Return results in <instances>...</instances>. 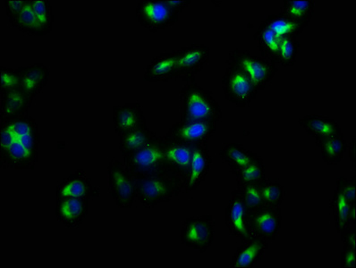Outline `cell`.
Returning a JSON list of instances; mask_svg holds the SVG:
<instances>
[{
	"mask_svg": "<svg viewBox=\"0 0 356 268\" xmlns=\"http://www.w3.org/2000/svg\"><path fill=\"white\" fill-rule=\"evenodd\" d=\"M136 17L145 29L156 33L173 27L179 15L171 10L165 0H140L136 8Z\"/></svg>",
	"mask_w": 356,
	"mask_h": 268,
	"instance_id": "cell-7",
	"label": "cell"
},
{
	"mask_svg": "<svg viewBox=\"0 0 356 268\" xmlns=\"http://www.w3.org/2000/svg\"><path fill=\"white\" fill-rule=\"evenodd\" d=\"M26 1L27 0H5L6 14H7L9 23L12 26H15V22L26 6Z\"/></svg>",
	"mask_w": 356,
	"mask_h": 268,
	"instance_id": "cell-39",
	"label": "cell"
},
{
	"mask_svg": "<svg viewBox=\"0 0 356 268\" xmlns=\"http://www.w3.org/2000/svg\"><path fill=\"white\" fill-rule=\"evenodd\" d=\"M250 212L237 190L231 192L229 204L225 212V221L230 235L240 241L251 238L249 228Z\"/></svg>",
	"mask_w": 356,
	"mask_h": 268,
	"instance_id": "cell-13",
	"label": "cell"
},
{
	"mask_svg": "<svg viewBox=\"0 0 356 268\" xmlns=\"http://www.w3.org/2000/svg\"><path fill=\"white\" fill-rule=\"evenodd\" d=\"M112 114L115 133L120 137L147 124L143 106L138 101L114 106Z\"/></svg>",
	"mask_w": 356,
	"mask_h": 268,
	"instance_id": "cell-18",
	"label": "cell"
},
{
	"mask_svg": "<svg viewBox=\"0 0 356 268\" xmlns=\"http://www.w3.org/2000/svg\"><path fill=\"white\" fill-rule=\"evenodd\" d=\"M180 120L218 123L222 119V107L211 90L200 86L195 81L186 83L180 93Z\"/></svg>",
	"mask_w": 356,
	"mask_h": 268,
	"instance_id": "cell-3",
	"label": "cell"
},
{
	"mask_svg": "<svg viewBox=\"0 0 356 268\" xmlns=\"http://www.w3.org/2000/svg\"><path fill=\"white\" fill-rule=\"evenodd\" d=\"M237 185H261L266 180V167L261 156H257L254 160L234 174Z\"/></svg>",
	"mask_w": 356,
	"mask_h": 268,
	"instance_id": "cell-30",
	"label": "cell"
},
{
	"mask_svg": "<svg viewBox=\"0 0 356 268\" xmlns=\"http://www.w3.org/2000/svg\"><path fill=\"white\" fill-rule=\"evenodd\" d=\"M108 191L120 208L132 207L136 199V179L123 162L112 160L108 165Z\"/></svg>",
	"mask_w": 356,
	"mask_h": 268,
	"instance_id": "cell-5",
	"label": "cell"
},
{
	"mask_svg": "<svg viewBox=\"0 0 356 268\" xmlns=\"http://www.w3.org/2000/svg\"><path fill=\"white\" fill-rule=\"evenodd\" d=\"M159 134L149 129L147 124L120 137L122 157L134 153L157 139Z\"/></svg>",
	"mask_w": 356,
	"mask_h": 268,
	"instance_id": "cell-25",
	"label": "cell"
},
{
	"mask_svg": "<svg viewBox=\"0 0 356 268\" xmlns=\"http://www.w3.org/2000/svg\"><path fill=\"white\" fill-rule=\"evenodd\" d=\"M349 226H356V204L352 206L349 213Z\"/></svg>",
	"mask_w": 356,
	"mask_h": 268,
	"instance_id": "cell-44",
	"label": "cell"
},
{
	"mask_svg": "<svg viewBox=\"0 0 356 268\" xmlns=\"http://www.w3.org/2000/svg\"><path fill=\"white\" fill-rule=\"evenodd\" d=\"M90 199H56L55 215L59 223L67 229L79 228L89 213Z\"/></svg>",
	"mask_w": 356,
	"mask_h": 268,
	"instance_id": "cell-14",
	"label": "cell"
},
{
	"mask_svg": "<svg viewBox=\"0 0 356 268\" xmlns=\"http://www.w3.org/2000/svg\"><path fill=\"white\" fill-rule=\"evenodd\" d=\"M339 233L343 247L356 249V226H349Z\"/></svg>",
	"mask_w": 356,
	"mask_h": 268,
	"instance_id": "cell-40",
	"label": "cell"
},
{
	"mask_svg": "<svg viewBox=\"0 0 356 268\" xmlns=\"http://www.w3.org/2000/svg\"><path fill=\"white\" fill-rule=\"evenodd\" d=\"M180 239L186 247L204 253L213 244L215 221L211 215L186 218L180 231Z\"/></svg>",
	"mask_w": 356,
	"mask_h": 268,
	"instance_id": "cell-8",
	"label": "cell"
},
{
	"mask_svg": "<svg viewBox=\"0 0 356 268\" xmlns=\"http://www.w3.org/2000/svg\"><path fill=\"white\" fill-rule=\"evenodd\" d=\"M14 28L24 35L45 36L30 0H27L26 6L15 22Z\"/></svg>",
	"mask_w": 356,
	"mask_h": 268,
	"instance_id": "cell-31",
	"label": "cell"
},
{
	"mask_svg": "<svg viewBox=\"0 0 356 268\" xmlns=\"http://www.w3.org/2000/svg\"><path fill=\"white\" fill-rule=\"evenodd\" d=\"M56 199L98 197L99 191L92 185V181L83 170L72 172L56 189Z\"/></svg>",
	"mask_w": 356,
	"mask_h": 268,
	"instance_id": "cell-16",
	"label": "cell"
},
{
	"mask_svg": "<svg viewBox=\"0 0 356 268\" xmlns=\"http://www.w3.org/2000/svg\"><path fill=\"white\" fill-rule=\"evenodd\" d=\"M298 124L307 135L314 139L315 142L343 133L339 123L325 115H306L299 118Z\"/></svg>",
	"mask_w": 356,
	"mask_h": 268,
	"instance_id": "cell-21",
	"label": "cell"
},
{
	"mask_svg": "<svg viewBox=\"0 0 356 268\" xmlns=\"http://www.w3.org/2000/svg\"><path fill=\"white\" fill-rule=\"evenodd\" d=\"M314 11L315 3L312 0H289L283 2L280 13L309 26Z\"/></svg>",
	"mask_w": 356,
	"mask_h": 268,
	"instance_id": "cell-29",
	"label": "cell"
},
{
	"mask_svg": "<svg viewBox=\"0 0 356 268\" xmlns=\"http://www.w3.org/2000/svg\"><path fill=\"white\" fill-rule=\"evenodd\" d=\"M20 88V76L17 69L0 67V93Z\"/></svg>",
	"mask_w": 356,
	"mask_h": 268,
	"instance_id": "cell-37",
	"label": "cell"
},
{
	"mask_svg": "<svg viewBox=\"0 0 356 268\" xmlns=\"http://www.w3.org/2000/svg\"><path fill=\"white\" fill-rule=\"evenodd\" d=\"M217 124L214 122L179 120L164 136L172 141L190 146L205 144L216 133Z\"/></svg>",
	"mask_w": 356,
	"mask_h": 268,
	"instance_id": "cell-10",
	"label": "cell"
},
{
	"mask_svg": "<svg viewBox=\"0 0 356 268\" xmlns=\"http://www.w3.org/2000/svg\"><path fill=\"white\" fill-rule=\"evenodd\" d=\"M301 42L295 37H286L281 40L277 51V65L282 67H292L295 65Z\"/></svg>",
	"mask_w": 356,
	"mask_h": 268,
	"instance_id": "cell-34",
	"label": "cell"
},
{
	"mask_svg": "<svg viewBox=\"0 0 356 268\" xmlns=\"http://www.w3.org/2000/svg\"><path fill=\"white\" fill-rule=\"evenodd\" d=\"M356 249L343 247L341 252V267H355Z\"/></svg>",
	"mask_w": 356,
	"mask_h": 268,
	"instance_id": "cell-41",
	"label": "cell"
},
{
	"mask_svg": "<svg viewBox=\"0 0 356 268\" xmlns=\"http://www.w3.org/2000/svg\"><path fill=\"white\" fill-rule=\"evenodd\" d=\"M40 142L38 123L32 115L0 117V166L3 169L33 170L39 160Z\"/></svg>",
	"mask_w": 356,
	"mask_h": 268,
	"instance_id": "cell-1",
	"label": "cell"
},
{
	"mask_svg": "<svg viewBox=\"0 0 356 268\" xmlns=\"http://www.w3.org/2000/svg\"><path fill=\"white\" fill-rule=\"evenodd\" d=\"M264 23L270 27L280 39L286 38V37L299 38L308 27V24L300 23L281 13L268 15Z\"/></svg>",
	"mask_w": 356,
	"mask_h": 268,
	"instance_id": "cell-26",
	"label": "cell"
},
{
	"mask_svg": "<svg viewBox=\"0 0 356 268\" xmlns=\"http://www.w3.org/2000/svg\"><path fill=\"white\" fill-rule=\"evenodd\" d=\"M254 40L257 42L262 57L277 65V51L282 39H280L266 24L262 23L254 34Z\"/></svg>",
	"mask_w": 356,
	"mask_h": 268,
	"instance_id": "cell-28",
	"label": "cell"
},
{
	"mask_svg": "<svg viewBox=\"0 0 356 268\" xmlns=\"http://www.w3.org/2000/svg\"><path fill=\"white\" fill-rule=\"evenodd\" d=\"M134 179L136 199L147 208L168 203L185 191L184 180L168 171L136 176Z\"/></svg>",
	"mask_w": 356,
	"mask_h": 268,
	"instance_id": "cell-2",
	"label": "cell"
},
{
	"mask_svg": "<svg viewBox=\"0 0 356 268\" xmlns=\"http://www.w3.org/2000/svg\"><path fill=\"white\" fill-rule=\"evenodd\" d=\"M122 162L134 176L168 171L165 166L162 136L159 135L157 139L139 151L124 156Z\"/></svg>",
	"mask_w": 356,
	"mask_h": 268,
	"instance_id": "cell-6",
	"label": "cell"
},
{
	"mask_svg": "<svg viewBox=\"0 0 356 268\" xmlns=\"http://www.w3.org/2000/svg\"><path fill=\"white\" fill-rule=\"evenodd\" d=\"M221 87L227 101L237 108H248L259 93L254 83L238 68L227 65Z\"/></svg>",
	"mask_w": 356,
	"mask_h": 268,
	"instance_id": "cell-9",
	"label": "cell"
},
{
	"mask_svg": "<svg viewBox=\"0 0 356 268\" xmlns=\"http://www.w3.org/2000/svg\"><path fill=\"white\" fill-rule=\"evenodd\" d=\"M17 70L20 76V89L34 99L42 92L51 77V71L42 63L22 65Z\"/></svg>",
	"mask_w": 356,
	"mask_h": 268,
	"instance_id": "cell-20",
	"label": "cell"
},
{
	"mask_svg": "<svg viewBox=\"0 0 356 268\" xmlns=\"http://www.w3.org/2000/svg\"><path fill=\"white\" fill-rule=\"evenodd\" d=\"M165 2H167L168 7L170 8L174 13L179 15L183 13L186 8L189 7L192 1L191 0H184V1H179V0L178 1L177 0L176 1H174V0H165Z\"/></svg>",
	"mask_w": 356,
	"mask_h": 268,
	"instance_id": "cell-42",
	"label": "cell"
},
{
	"mask_svg": "<svg viewBox=\"0 0 356 268\" xmlns=\"http://www.w3.org/2000/svg\"><path fill=\"white\" fill-rule=\"evenodd\" d=\"M316 145L320 149L321 158L329 166L340 163L348 151V142L343 133L316 142Z\"/></svg>",
	"mask_w": 356,
	"mask_h": 268,
	"instance_id": "cell-27",
	"label": "cell"
},
{
	"mask_svg": "<svg viewBox=\"0 0 356 268\" xmlns=\"http://www.w3.org/2000/svg\"><path fill=\"white\" fill-rule=\"evenodd\" d=\"M270 242L255 237L242 242L229 265L232 268L254 267L264 260Z\"/></svg>",
	"mask_w": 356,
	"mask_h": 268,
	"instance_id": "cell-19",
	"label": "cell"
},
{
	"mask_svg": "<svg viewBox=\"0 0 356 268\" xmlns=\"http://www.w3.org/2000/svg\"><path fill=\"white\" fill-rule=\"evenodd\" d=\"M261 185H237V191L250 212H254L264 207L261 194Z\"/></svg>",
	"mask_w": 356,
	"mask_h": 268,
	"instance_id": "cell-36",
	"label": "cell"
},
{
	"mask_svg": "<svg viewBox=\"0 0 356 268\" xmlns=\"http://www.w3.org/2000/svg\"><path fill=\"white\" fill-rule=\"evenodd\" d=\"M257 156L237 142L225 143L220 151L221 161L229 166L230 173L233 174L248 166Z\"/></svg>",
	"mask_w": 356,
	"mask_h": 268,
	"instance_id": "cell-24",
	"label": "cell"
},
{
	"mask_svg": "<svg viewBox=\"0 0 356 268\" xmlns=\"http://www.w3.org/2000/svg\"><path fill=\"white\" fill-rule=\"evenodd\" d=\"M348 149L350 164H351V166L355 169V136H354V138H353L352 141L348 144Z\"/></svg>",
	"mask_w": 356,
	"mask_h": 268,
	"instance_id": "cell-43",
	"label": "cell"
},
{
	"mask_svg": "<svg viewBox=\"0 0 356 268\" xmlns=\"http://www.w3.org/2000/svg\"><path fill=\"white\" fill-rule=\"evenodd\" d=\"M177 74V56L174 51L156 56L147 65L143 81L147 83H167Z\"/></svg>",
	"mask_w": 356,
	"mask_h": 268,
	"instance_id": "cell-22",
	"label": "cell"
},
{
	"mask_svg": "<svg viewBox=\"0 0 356 268\" xmlns=\"http://www.w3.org/2000/svg\"><path fill=\"white\" fill-rule=\"evenodd\" d=\"M177 56V74L175 79L188 83L205 67L211 58V49L202 44H191L175 51Z\"/></svg>",
	"mask_w": 356,
	"mask_h": 268,
	"instance_id": "cell-11",
	"label": "cell"
},
{
	"mask_svg": "<svg viewBox=\"0 0 356 268\" xmlns=\"http://www.w3.org/2000/svg\"><path fill=\"white\" fill-rule=\"evenodd\" d=\"M35 99L18 88L0 93V117L17 118L28 113Z\"/></svg>",
	"mask_w": 356,
	"mask_h": 268,
	"instance_id": "cell-23",
	"label": "cell"
},
{
	"mask_svg": "<svg viewBox=\"0 0 356 268\" xmlns=\"http://www.w3.org/2000/svg\"><path fill=\"white\" fill-rule=\"evenodd\" d=\"M282 226L281 208L262 207L250 213L249 228L252 237L268 242L277 238Z\"/></svg>",
	"mask_w": 356,
	"mask_h": 268,
	"instance_id": "cell-12",
	"label": "cell"
},
{
	"mask_svg": "<svg viewBox=\"0 0 356 268\" xmlns=\"http://www.w3.org/2000/svg\"><path fill=\"white\" fill-rule=\"evenodd\" d=\"M260 187L262 202L265 207L280 208L286 196L285 187L280 183L267 179Z\"/></svg>",
	"mask_w": 356,
	"mask_h": 268,
	"instance_id": "cell-33",
	"label": "cell"
},
{
	"mask_svg": "<svg viewBox=\"0 0 356 268\" xmlns=\"http://www.w3.org/2000/svg\"><path fill=\"white\" fill-rule=\"evenodd\" d=\"M227 65L238 68L245 73L256 88L261 90L266 89L273 82V79L279 67L262 57V56L252 55L246 49H236L229 53Z\"/></svg>",
	"mask_w": 356,
	"mask_h": 268,
	"instance_id": "cell-4",
	"label": "cell"
},
{
	"mask_svg": "<svg viewBox=\"0 0 356 268\" xmlns=\"http://www.w3.org/2000/svg\"><path fill=\"white\" fill-rule=\"evenodd\" d=\"M165 169L185 182L193 155V146L172 141L162 136Z\"/></svg>",
	"mask_w": 356,
	"mask_h": 268,
	"instance_id": "cell-15",
	"label": "cell"
},
{
	"mask_svg": "<svg viewBox=\"0 0 356 268\" xmlns=\"http://www.w3.org/2000/svg\"><path fill=\"white\" fill-rule=\"evenodd\" d=\"M336 190L342 193L350 203H356V176H339L336 180Z\"/></svg>",
	"mask_w": 356,
	"mask_h": 268,
	"instance_id": "cell-38",
	"label": "cell"
},
{
	"mask_svg": "<svg viewBox=\"0 0 356 268\" xmlns=\"http://www.w3.org/2000/svg\"><path fill=\"white\" fill-rule=\"evenodd\" d=\"M212 164L208 143L193 146V155L185 179V191H195L207 179Z\"/></svg>",
	"mask_w": 356,
	"mask_h": 268,
	"instance_id": "cell-17",
	"label": "cell"
},
{
	"mask_svg": "<svg viewBox=\"0 0 356 268\" xmlns=\"http://www.w3.org/2000/svg\"><path fill=\"white\" fill-rule=\"evenodd\" d=\"M353 205L354 204L350 203L341 192L335 189L330 201V208L335 220L337 233H341L343 229L349 226V213Z\"/></svg>",
	"mask_w": 356,
	"mask_h": 268,
	"instance_id": "cell-32",
	"label": "cell"
},
{
	"mask_svg": "<svg viewBox=\"0 0 356 268\" xmlns=\"http://www.w3.org/2000/svg\"><path fill=\"white\" fill-rule=\"evenodd\" d=\"M31 5L42 26L45 36L52 32L54 15L49 0H30Z\"/></svg>",
	"mask_w": 356,
	"mask_h": 268,
	"instance_id": "cell-35",
	"label": "cell"
}]
</instances>
